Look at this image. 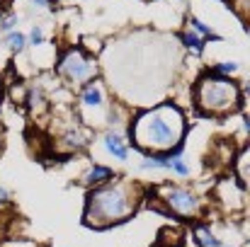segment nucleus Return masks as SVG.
I'll use <instances>...</instances> for the list:
<instances>
[{"instance_id": "f257e3e1", "label": "nucleus", "mask_w": 250, "mask_h": 247, "mask_svg": "<svg viewBox=\"0 0 250 247\" xmlns=\"http://www.w3.org/2000/svg\"><path fill=\"white\" fill-rule=\"evenodd\" d=\"M182 133H185V119H182V112L172 104H161L141 114L136 124L131 126V138L141 148L156 151V153L177 146L182 141Z\"/></svg>"}, {"instance_id": "f03ea898", "label": "nucleus", "mask_w": 250, "mask_h": 247, "mask_svg": "<svg viewBox=\"0 0 250 247\" xmlns=\"http://www.w3.org/2000/svg\"><path fill=\"white\" fill-rule=\"evenodd\" d=\"M136 211V189L131 184H109L90 194L85 221L90 226L119 223Z\"/></svg>"}, {"instance_id": "7ed1b4c3", "label": "nucleus", "mask_w": 250, "mask_h": 247, "mask_svg": "<svg viewBox=\"0 0 250 247\" xmlns=\"http://www.w3.org/2000/svg\"><path fill=\"white\" fill-rule=\"evenodd\" d=\"M194 97H197V104L202 112H209V114H224L229 109H233L238 104V87L231 80H224V78H202L197 90H194Z\"/></svg>"}, {"instance_id": "20e7f679", "label": "nucleus", "mask_w": 250, "mask_h": 247, "mask_svg": "<svg viewBox=\"0 0 250 247\" xmlns=\"http://www.w3.org/2000/svg\"><path fill=\"white\" fill-rule=\"evenodd\" d=\"M92 71H95L92 63L85 58L81 51H68V54L63 56V61H61V73L76 82L87 80V78L92 76Z\"/></svg>"}, {"instance_id": "39448f33", "label": "nucleus", "mask_w": 250, "mask_h": 247, "mask_svg": "<svg viewBox=\"0 0 250 247\" xmlns=\"http://www.w3.org/2000/svg\"><path fill=\"white\" fill-rule=\"evenodd\" d=\"M167 206H170L172 211H177L180 216H192V213H197L199 201H197V196H192L189 191L172 189V191H167Z\"/></svg>"}, {"instance_id": "423d86ee", "label": "nucleus", "mask_w": 250, "mask_h": 247, "mask_svg": "<svg viewBox=\"0 0 250 247\" xmlns=\"http://www.w3.org/2000/svg\"><path fill=\"white\" fill-rule=\"evenodd\" d=\"M104 148H107L117 160H126V146H124V141H122L117 133H107V136H104Z\"/></svg>"}, {"instance_id": "0eeeda50", "label": "nucleus", "mask_w": 250, "mask_h": 247, "mask_svg": "<svg viewBox=\"0 0 250 247\" xmlns=\"http://www.w3.org/2000/svg\"><path fill=\"white\" fill-rule=\"evenodd\" d=\"M102 102H104V97H102L100 85L97 82H90L83 90V104H87V107H102Z\"/></svg>"}, {"instance_id": "6e6552de", "label": "nucleus", "mask_w": 250, "mask_h": 247, "mask_svg": "<svg viewBox=\"0 0 250 247\" xmlns=\"http://www.w3.org/2000/svg\"><path fill=\"white\" fill-rule=\"evenodd\" d=\"M109 177H112V172H109L107 167H92V170L87 172L85 182H87V184H97V182H102V179H109Z\"/></svg>"}, {"instance_id": "1a4fd4ad", "label": "nucleus", "mask_w": 250, "mask_h": 247, "mask_svg": "<svg viewBox=\"0 0 250 247\" xmlns=\"http://www.w3.org/2000/svg\"><path fill=\"white\" fill-rule=\"evenodd\" d=\"M7 44H10V49L20 51V49H24V37H22L20 32H10V34H7Z\"/></svg>"}, {"instance_id": "9d476101", "label": "nucleus", "mask_w": 250, "mask_h": 247, "mask_svg": "<svg viewBox=\"0 0 250 247\" xmlns=\"http://www.w3.org/2000/svg\"><path fill=\"white\" fill-rule=\"evenodd\" d=\"M197 235H199V243H202V245H204V247H219V243L214 240V235H211L209 230H204V228H199V230H197Z\"/></svg>"}, {"instance_id": "9b49d317", "label": "nucleus", "mask_w": 250, "mask_h": 247, "mask_svg": "<svg viewBox=\"0 0 250 247\" xmlns=\"http://www.w3.org/2000/svg\"><path fill=\"white\" fill-rule=\"evenodd\" d=\"M182 39H185V46H189V49H194V51H199V49H202V39H199L194 32H187Z\"/></svg>"}, {"instance_id": "f8f14e48", "label": "nucleus", "mask_w": 250, "mask_h": 247, "mask_svg": "<svg viewBox=\"0 0 250 247\" xmlns=\"http://www.w3.org/2000/svg\"><path fill=\"white\" fill-rule=\"evenodd\" d=\"M216 71H219V73H236V71H238V63H236V61H226V63H219Z\"/></svg>"}, {"instance_id": "ddd939ff", "label": "nucleus", "mask_w": 250, "mask_h": 247, "mask_svg": "<svg viewBox=\"0 0 250 247\" xmlns=\"http://www.w3.org/2000/svg\"><path fill=\"white\" fill-rule=\"evenodd\" d=\"M192 29H194L197 34H202V37H209V29H207V24H204V22H199V19H192Z\"/></svg>"}, {"instance_id": "4468645a", "label": "nucleus", "mask_w": 250, "mask_h": 247, "mask_svg": "<svg viewBox=\"0 0 250 247\" xmlns=\"http://www.w3.org/2000/svg\"><path fill=\"white\" fill-rule=\"evenodd\" d=\"M42 41H44V34H42V29L34 27V29H32V44L37 46V44H42Z\"/></svg>"}, {"instance_id": "2eb2a0df", "label": "nucleus", "mask_w": 250, "mask_h": 247, "mask_svg": "<svg viewBox=\"0 0 250 247\" xmlns=\"http://www.w3.org/2000/svg\"><path fill=\"white\" fill-rule=\"evenodd\" d=\"M15 22H17L15 17H10V19H5V22H2V29H5V32H10V29L15 27Z\"/></svg>"}, {"instance_id": "dca6fc26", "label": "nucleus", "mask_w": 250, "mask_h": 247, "mask_svg": "<svg viewBox=\"0 0 250 247\" xmlns=\"http://www.w3.org/2000/svg\"><path fill=\"white\" fill-rule=\"evenodd\" d=\"M37 5H49V0H34Z\"/></svg>"}, {"instance_id": "f3484780", "label": "nucleus", "mask_w": 250, "mask_h": 247, "mask_svg": "<svg viewBox=\"0 0 250 247\" xmlns=\"http://www.w3.org/2000/svg\"><path fill=\"white\" fill-rule=\"evenodd\" d=\"M5 196H7V194H5V189H0V199H5Z\"/></svg>"}]
</instances>
